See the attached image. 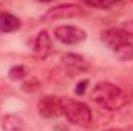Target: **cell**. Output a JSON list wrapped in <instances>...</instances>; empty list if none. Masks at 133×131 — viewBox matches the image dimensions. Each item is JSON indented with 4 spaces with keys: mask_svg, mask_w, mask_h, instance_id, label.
<instances>
[{
    "mask_svg": "<svg viewBox=\"0 0 133 131\" xmlns=\"http://www.w3.org/2000/svg\"><path fill=\"white\" fill-rule=\"evenodd\" d=\"M91 99L101 108L108 111H118L129 103V96L122 88L110 82H99L91 90Z\"/></svg>",
    "mask_w": 133,
    "mask_h": 131,
    "instance_id": "obj_1",
    "label": "cell"
},
{
    "mask_svg": "<svg viewBox=\"0 0 133 131\" xmlns=\"http://www.w3.org/2000/svg\"><path fill=\"white\" fill-rule=\"evenodd\" d=\"M102 42L116 54L121 60H132L133 59V43L132 40L122 33L119 28H110L101 34Z\"/></svg>",
    "mask_w": 133,
    "mask_h": 131,
    "instance_id": "obj_2",
    "label": "cell"
},
{
    "mask_svg": "<svg viewBox=\"0 0 133 131\" xmlns=\"http://www.w3.org/2000/svg\"><path fill=\"white\" fill-rule=\"evenodd\" d=\"M64 116L66 117V120L70 123L77 125V127H88L93 122L91 110L85 103L77 102V100H71V99L65 100Z\"/></svg>",
    "mask_w": 133,
    "mask_h": 131,
    "instance_id": "obj_3",
    "label": "cell"
},
{
    "mask_svg": "<svg viewBox=\"0 0 133 131\" xmlns=\"http://www.w3.org/2000/svg\"><path fill=\"white\" fill-rule=\"evenodd\" d=\"M65 100L64 97H57V96H45L39 100L37 103V111L42 117L46 119H53V117H59L64 116V106H65Z\"/></svg>",
    "mask_w": 133,
    "mask_h": 131,
    "instance_id": "obj_4",
    "label": "cell"
},
{
    "mask_svg": "<svg viewBox=\"0 0 133 131\" xmlns=\"http://www.w3.org/2000/svg\"><path fill=\"white\" fill-rule=\"evenodd\" d=\"M54 37L65 45H76L87 39V33L82 28H77L73 25H64L54 30Z\"/></svg>",
    "mask_w": 133,
    "mask_h": 131,
    "instance_id": "obj_5",
    "label": "cell"
},
{
    "mask_svg": "<svg viewBox=\"0 0 133 131\" xmlns=\"http://www.w3.org/2000/svg\"><path fill=\"white\" fill-rule=\"evenodd\" d=\"M84 12L85 9L77 3H62V5H56L50 8L46 11V19L57 20V19H66V17H76Z\"/></svg>",
    "mask_w": 133,
    "mask_h": 131,
    "instance_id": "obj_6",
    "label": "cell"
},
{
    "mask_svg": "<svg viewBox=\"0 0 133 131\" xmlns=\"http://www.w3.org/2000/svg\"><path fill=\"white\" fill-rule=\"evenodd\" d=\"M33 51L34 54L40 59H45L50 53H51V37L46 31H40L34 39V45H33Z\"/></svg>",
    "mask_w": 133,
    "mask_h": 131,
    "instance_id": "obj_7",
    "label": "cell"
},
{
    "mask_svg": "<svg viewBox=\"0 0 133 131\" xmlns=\"http://www.w3.org/2000/svg\"><path fill=\"white\" fill-rule=\"evenodd\" d=\"M62 63L68 69L74 71V72H82V71L88 69V63L85 62V59L77 56V54H65V56H62Z\"/></svg>",
    "mask_w": 133,
    "mask_h": 131,
    "instance_id": "obj_8",
    "label": "cell"
},
{
    "mask_svg": "<svg viewBox=\"0 0 133 131\" xmlns=\"http://www.w3.org/2000/svg\"><path fill=\"white\" fill-rule=\"evenodd\" d=\"M20 28V19L11 12H0V31L14 33Z\"/></svg>",
    "mask_w": 133,
    "mask_h": 131,
    "instance_id": "obj_9",
    "label": "cell"
},
{
    "mask_svg": "<svg viewBox=\"0 0 133 131\" xmlns=\"http://www.w3.org/2000/svg\"><path fill=\"white\" fill-rule=\"evenodd\" d=\"M3 131H25V122L16 114H6L2 122Z\"/></svg>",
    "mask_w": 133,
    "mask_h": 131,
    "instance_id": "obj_10",
    "label": "cell"
},
{
    "mask_svg": "<svg viewBox=\"0 0 133 131\" xmlns=\"http://www.w3.org/2000/svg\"><path fill=\"white\" fill-rule=\"evenodd\" d=\"M26 76V69L23 65H17V66H12L9 69V77L12 80H22L23 77Z\"/></svg>",
    "mask_w": 133,
    "mask_h": 131,
    "instance_id": "obj_11",
    "label": "cell"
},
{
    "mask_svg": "<svg viewBox=\"0 0 133 131\" xmlns=\"http://www.w3.org/2000/svg\"><path fill=\"white\" fill-rule=\"evenodd\" d=\"M119 30L125 34L129 39H130V37H133V20H129V22H124V23H121Z\"/></svg>",
    "mask_w": 133,
    "mask_h": 131,
    "instance_id": "obj_12",
    "label": "cell"
},
{
    "mask_svg": "<svg viewBox=\"0 0 133 131\" xmlns=\"http://www.w3.org/2000/svg\"><path fill=\"white\" fill-rule=\"evenodd\" d=\"M87 5H88V6H91V8H99V9H111V8L119 6L121 3L111 2V3H87Z\"/></svg>",
    "mask_w": 133,
    "mask_h": 131,
    "instance_id": "obj_13",
    "label": "cell"
},
{
    "mask_svg": "<svg viewBox=\"0 0 133 131\" xmlns=\"http://www.w3.org/2000/svg\"><path fill=\"white\" fill-rule=\"evenodd\" d=\"M88 85V80H82L81 83H77V88H76V94H84L85 88Z\"/></svg>",
    "mask_w": 133,
    "mask_h": 131,
    "instance_id": "obj_14",
    "label": "cell"
},
{
    "mask_svg": "<svg viewBox=\"0 0 133 131\" xmlns=\"http://www.w3.org/2000/svg\"><path fill=\"white\" fill-rule=\"evenodd\" d=\"M104 131H122L121 128H107V130H104Z\"/></svg>",
    "mask_w": 133,
    "mask_h": 131,
    "instance_id": "obj_15",
    "label": "cell"
},
{
    "mask_svg": "<svg viewBox=\"0 0 133 131\" xmlns=\"http://www.w3.org/2000/svg\"><path fill=\"white\" fill-rule=\"evenodd\" d=\"M132 131H133V130H132Z\"/></svg>",
    "mask_w": 133,
    "mask_h": 131,
    "instance_id": "obj_16",
    "label": "cell"
}]
</instances>
